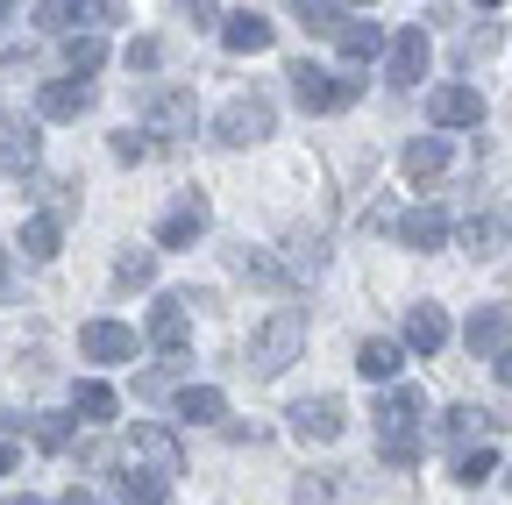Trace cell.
Returning <instances> with one entry per match:
<instances>
[{
  "label": "cell",
  "mask_w": 512,
  "mask_h": 505,
  "mask_svg": "<svg viewBox=\"0 0 512 505\" xmlns=\"http://www.w3.org/2000/svg\"><path fill=\"white\" fill-rule=\"evenodd\" d=\"M221 43H228L235 57H256V50H271V43H278V29L256 15V8H235V15H221Z\"/></svg>",
  "instance_id": "obj_13"
},
{
  "label": "cell",
  "mask_w": 512,
  "mask_h": 505,
  "mask_svg": "<svg viewBox=\"0 0 512 505\" xmlns=\"http://www.w3.org/2000/svg\"><path fill=\"white\" fill-rule=\"evenodd\" d=\"M292 15L313 29V36H342L349 29V15H342V0H292Z\"/></svg>",
  "instance_id": "obj_26"
},
{
  "label": "cell",
  "mask_w": 512,
  "mask_h": 505,
  "mask_svg": "<svg viewBox=\"0 0 512 505\" xmlns=\"http://www.w3.org/2000/svg\"><path fill=\"white\" fill-rule=\"evenodd\" d=\"M72 22H79V0H43L36 8V29H50V36H64Z\"/></svg>",
  "instance_id": "obj_33"
},
{
  "label": "cell",
  "mask_w": 512,
  "mask_h": 505,
  "mask_svg": "<svg viewBox=\"0 0 512 505\" xmlns=\"http://www.w3.org/2000/svg\"><path fill=\"white\" fill-rule=\"evenodd\" d=\"M399 171H406L413 185H427V178H441V171H448V143H441V136H413V143L399 150Z\"/></svg>",
  "instance_id": "obj_17"
},
{
  "label": "cell",
  "mask_w": 512,
  "mask_h": 505,
  "mask_svg": "<svg viewBox=\"0 0 512 505\" xmlns=\"http://www.w3.org/2000/svg\"><path fill=\"white\" fill-rule=\"evenodd\" d=\"M8 278H15V271H8V249H0V299H8Z\"/></svg>",
  "instance_id": "obj_44"
},
{
  "label": "cell",
  "mask_w": 512,
  "mask_h": 505,
  "mask_svg": "<svg viewBox=\"0 0 512 505\" xmlns=\"http://www.w3.org/2000/svg\"><path fill=\"white\" fill-rule=\"evenodd\" d=\"M192 129H200V107H192L185 86H157L150 107H143V136L150 143H185Z\"/></svg>",
  "instance_id": "obj_3"
},
{
  "label": "cell",
  "mask_w": 512,
  "mask_h": 505,
  "mask_svg": "<svg viewBox=\"0 0 512 505\" xmlns=\"http://www.w3.org/2000/svg\"><path fill=\"white\" fill-rule=\"evenodd\" d=\"M114 491H121V505H164V498H171V477H157V470H143V463H128Z\"/></svg>",
  "instance_id": "obj_22"
},
{
  "label": "cell",
  "mask_w": 512,
  "mask_h": 505,
  "mask_svg": "<svg viewBox=\"0 0 512 505\" xmlns=\"http://www.w3.org/2000/svg\"><path fill=\"white\" fill-rule=\"evenodd\" d=\"M491 370H498V385H512V349H505V356H491Z\"/></svg>",
  "instance_id": "obj_43"
},
{
  "label": "cell",
  "mask_w": 512,
  "mask_h": 505,
  "mask_svg": "<svg viewBox=\"0 0 512 505\" xmlns=\"http://www.w3.org/2000/svg\"><path fill=\"white\" fill-rule=\"evenodd\" d=\"M491 43H498V29H470V36H463V57H484Z\"/></svg>",
  "instance_id": "obj_39"
},
{
  "label": "cell",
  "mask_w": 512,
  "mask_h": 505,
  "mask_svg": "<svg viewBox=\"0 0 512 505\" xmlns=\"http://www.w3.org/2000/svg\"><path fill=\"white\" fill-rule=\"evenodd\" d=\"M299 505H328V484H320V477H306V484H299Z\"/></svg>",
  "instance_id": "obj_41"
},
{
  "label": "cell",
  "mask_w": 512,
  "mask_h": 505,
  "mask_svg": "<svg viewBox=\"0 0 512 505\" xmlns=\"http://www.w3.org/2000/svg\"><path fill=\"white\" fill-rule=\"evenodd\" d=\"M8 505H43V498H29V491H15V498H8Z\"/></svg>",
  "instance_id": "obj_46"
},
{
  "label": "cell",
  "mask_w": 512,
  "mask_h": 505,
  "mask_svg": "<svg viewBox=\"0 0 512 505\" xmlns=\"http://www.w3.org/2000/svg\"><path fill=\"white\" fill-rule=\"evenodd\" d=\"M377 434L384 441H406V434H420V420H427V392L420 385H384V399H377Z\"/></svg>",
  "instance_id": "obj_6"
},
{
  "label": "cell",
  "mask_w": 512,
  "mask_h": 505,
  "mask_svg": "<svg viewBox=\"0 0 512 505\" xmlns=\"http://www.w3.org/2000/svg\"><path fill=\"white\" fill-rule=\"evenodd\" d=\"M406 349H420V356H434V349H448V313H441L434 299H420V306H406Z\"/></svg>",
  "instance_id": "obj_15"
},
{
  "label": "cell",
  "mask_w": 512,
  "mask_h": 505,
  "mask_svg": "<svg viewBox=\"0 0 512 505\" xmlns=\"http://www.w3.org/2000/svg\"><path fill=\"white\" fill-rule=\"evenodd\" d=\"M498 427H505V420H491L484 406H456V413H448V434H456V441H470V434H477V441H491Z\"/></svg>",
  "instance_id": "obj_30"
},
{
  "label": "cell",
  "mask_w": 512,
  "mask_h": 505,
  "mask_svg": "<svg viewBox=\"0 0 512 505\" xmlns=\"http://www.w3.org/2000/svg\"><path fill=\"white\" fill-rule=\"evenodd\" d=\"M178 420H192V427H214V420H228V399H221L214 385H185V392H178Z\"/></svg>",
  "instance_id": "obj_24"
},
{
  "label": "cell",
  "mask_w": 512,
  "mask_h": 505,
  "mask_svg": "<svg viewBox=\"0 0 512 505\" xmlns=\"http://www.w3.org/2000/svg\"><path fill=\"white\" fill-rule=\"evenodd\" d=\"M384 72H392V86H420V79H427V29H399V36H392V57H384Z\"/></svg>",
  "instance_id": "obj_14"
},
{
  "label": "cell",
  "mask_w": 512,
  "mask_h": 505,
  "mask_svg": "<svg viewBox=\"0 0 512 505\" xmlns=\"http://www.w3.org/2000/svg\"><path fill=\"white\" fill-rule=\"evenodd\" d=\"M505 484H512V470H505Z\"/></svg>",
  "instance_id": "obj_50"
},
{
  "label": "cell",
  "mask_w": 512,
  "mask_h": 505,
  "mask_svg": "<svg viewBox=\"0 0 512 505\" xmlns=\"http://www.w3.org/2000/svg\"><path fill=\"white\" fill-rule=\"evenodd\" d=\"M128 463H143L157 477H178V434L157 427V420H136V434H128Z\"/></svg>",
  "instance_id": "obj_8"
},
{
  "label": "cell",
  "mask_w": 512,
  "mask_h": 505,
  "mask_svg": "<svg viewBox=\"0 0 512 505\" xmlns=\"http://www.w3.org/2000/svg\"><path fill=\"white\" fill-rule=\"evenodd\" d=\"M121 65H128V72H157V65H164V50H157L150 36H136V43L121 50Z\"/></svg>",
  "instance_id": "obj_35"
},
{
  "label": "cell",
  "mask_w": 512,
  "mask_h": 505,
  "mask_svg": "<svg viewBox=\"0 0 512 505\" xmlns=\"http://www.w3.org/2000/svg\"><path fill=\"white\" fill-rule=\"evenodd\" d=\"M207 235V193H178L157 221V249H192Z\"/></svg>",
  "instance_id": "obj_7"
},
{
  "label": "cell",
  "mask_w": 512,
  "mask_h": 505,
  "mask_svg": "<svg viewBox=\"0 0 512 505\" xmlns=\"http://www.w3.org/2000/svg\"><path fill=\"white\" fill-rule=\"evenodd\" d=\"M114 278H121V285H150V278H157V249H121V257H114Z\"/></svg>",
  "instance_id": "obj_32"
},
{
  "label": "cell",
  "mask_w": 512,
  "mask_h": 505,
  "mask_svg": "<svg viewBox=\"0 0 512 505\" xmlns=\"http://www.w3.org/2000/svg\"><path fill=\"white\" fill-rule=\"evenodd\" d=\"M8 15H15V0H0V22H8Z\"/></svg>",
  "instance_id": "obj_47"
},
{
  "label": "cell",
  "mask_w": 512,
  "mask_h": 505,
  "mask_svg": "<svg viewBox=\"0 0 512 505\" xmlns=\"http://www.w3.org/2000/svg\"><path fill=\"white\" fill-rule=\"evenodd\" d=\"M491 470H498V449H491V441H477V449L456 456V484H491Z\"/></svg>",
  "instance_id": "obj_31"
},
{
  "label": "cell",
  "mask_w": 512,
  "mask_h": 505,
  "mask_svg": "<svg viewBox=\"0 0 512 505\" xmlns=\"http://www.w3.org/2000/svg\"><path fill=\"white\" fill-rule=\"evenodd\" d=\"M178 8H185V22H192V29H214V15H221L214 0H178Z\"/></svg>",
  "instance_id": "obj_38"
},
{
  "label": "cell",
  "mask_w": 512,
  "mask_h": 505,
  "mask_svg": "<svg viewBox=\"0 0 512 505\" xmlns=\"http://www.w3.org/2000/svg\"><path fill=\"white\" fill-rule=\"evenodd\" d=\"M477 8H505V0H477Z\"/></svg>",
  "instance_id": "obj_49"
},
{
  "label": "cell",
  "mask_w": 512,
  "mask_h": 505,
  "mask_svg": "<svg viewBox=\"0 0 512 505\" xmlns=\"http://www.w3.org/2000/svg\"><path fill=\"white\" fill-rule=\"evenodd\" d=\"M79 356H86V363H136V328L86 321V328H79Z\"/></svg>",
  "instance_id": "obj_10"
},
{
  "label": "cell",
  "mask_w": 512,
  "mask_h": 505,
  "mask_svg": "<svg viewBox=\"0 0 512 505\" xmlns=\"http://www.w3.org/2000/svg\"><path fill=\"white\" fill-rule=\"evenodd\" d=\"M299 349H306V313H299V306H278L271 321L249 335L242 363H249L256 377H278V370H292V363H299Z\"/></svg>",
  "instance_id": "obj_1"
},
{
  "label": "cell",
  "mask_w": 512,
  "mask_h": 505,
  "mask_svg": "<svg viewBox=\"0 0 512 505\" xmlns=\"http://www.w3.org/2000/svg\"><path fill=\"white\" fill-rule=\"evenodd\" d=\"M285 79H292V100H299L306 114H342V107H349V100L363 93L356 79H335L328 65H292Z\"/></svg>",
  "instance_id": "obj_4"
},
{
  "label": "cell",
  "mask_w": 512,
  "mask_h": 505,
  "mask_svg": "<svg viewBox=\"0 0 512 505\" xmlns=\"http://www.w3.org/2000/svg\"><path fill=\"white\" fill-rule=\"evenodd\" d=\"M228 271H235V278H249V285H271V292H278V285H292V271L271 257V249H249V242H235V249H228Z\"/></svg>",
  "instance_id": "obj_16"
},
{
  "label": "cell",
  "mask_w": 512,
  "mask_h": 505,
  "mask_svg": "<svg viewBox=\"0 0 512 505\" xmlns=\"http://www.w3.org/2000/svg\"><path fill=\"white\" fill-rule=\"evenodd\" d=\"M342 8H377V0H342Z\"/></svg>",
  "instance_id": "obj_48"
},
{
  "label": "cell",
  "mask_w": 512,
  "mask_h": 505,
  "mask_svg": "<svg viewBox=\"0 0 512 505\" xmlns=\"http://www.w3.org/2000/svg\"><path fill=\"white\" fill-rule=\"evenodd\" d=\"M377 456L392 463V470H420V434H406V441H377Z\"/></svg>",
  "instance_id": "obj_34"
},
{
  "label": "cell",
  "mask_w": 512,
  "mask_h": 505,
  "mask_svg": "<svg viewBox=\"0 0 512 505\" xmlns=\"http://www.w3.org/2000/svg\"><path fill=\"white\" fill-rule=\"evenodd\" d=\"M64 65H72V79H93L107 65V43L100 36H64Z\"/></svg>",
  "instance_id": "obj_27"
},
{
  "label": "cell",
  "mask_w": 512,
  "mask_h": 505,
  "mask_svg": "<svg viewBox=\"0 0 512 505\" xmlns=\"http://www.w3.org/2000/svg\"><path fill=\"white\" fill-rule=\"evenodd\" d=\"M399 363H406V342H384V335H370V342L356 349V370L370 377V385H392V377H399Z\"/></svg>",
  "instance_id": "obj_19"
},
{
  "label": "cell",
  "mask_w": 512,
  "mask_h": 505,
  "mask_svg": "<svg viewBox=\"0 0 512 505\" xmlns=\"http://www.w3.org/2000/svg\"><path fill=\"white\" fill-rule=\"evenodd\" d=\"M114 385H100V377H86V385H72V420H86V427H107L114 420Z\"/></svg>",
  "instance_id": "obj_21"
},
{
  "label": "cell",
  "mask_w": 512,
  "mask_h": 505,
  "mask_svg": "<svg viewBox=\"0 0 512 505\" xmlns=\"http://www.w3.org/2000/svg\"><path fill=\"white\" fill-rule=\"evenodd\" d=\"M463 249L470 257H498L505 249V214H470L463 221Z\"/></svg>",
  "instance_id": "obj_25"
},
{
  "label": "cell",
  "mask_w": 512,
  "mask_h": 505,
  "mask_svg": "<svg viewBox=\"0 0 512 505\" xmlns=\"http://www.w3.org/2000/svg\"><path fill=\"white\" fill-rule=\"evenodd\" d=\"M427 114H434V129H477V121H484V100H477V86H434Z\"/></svg>",
  "instance_id": "obj_12"
},
{
  "label": "cell",
  "mask_w": 512,
  "mask_h": 505,
  "mask_svg": "<svg viewBox=\"0 0 512 505\" xmlns=\"http://www.w3.org/2000/svg\"><path fill=\"white\" fill-rule=\"evenodd\" d=\"M57 505H100V498H93V491H86V484H72V491H64V498H57Z\"/></svg>",
  "instance_id": "obj_42"
},
{
  "label": "cell",
  "mask_w": 512,
  "mask_h": 505,
  "mask_svg": "<svg viewBox=\"0 0 512 505\" xmlns=\"http://www.w3.org/2000/svg\"><path fill=\"white\" fill-rule=\"evenodd\" d=\"M15 470V449H8V441H0V477H8Z\"/></svg>",
  "instance_id": "obj_45"
},
{
  "label": "cell",
  "mask_w": 512,
  "mask_h": 505,
  "mask_svg": "<svg viewBox=\"0 0 512 505\" xmlns=\"http://www.w3.org/2000/svg\"><path fill=\"white\" fill-rule=\"evenodd\" d=\"M79 22H114V0H79Z\"/></svg>",
  "instance_id": "obj_40"
},
{
  "label": "cell",
  "mask_w": 512,
  "mask_h": 505,
  "mask_svg": "<svg viewBox=\"0 0 512 505\" xmlns=\"http://www.w3.org/2000/svg\"><path fill=\"white\" fill-rule=\"evenodd\" d=\"M36 107H43V114H50V121H79V114H86V107H93V86H86V79H50V86H43V100H36Z\"/></svg>",
  "instance_id": "obj_18"
},
{
  "label": "cell",
  "mask_w": 512,
  "mask_h": 505,
  "mask_svg": "<svg viewBox=\"0 0 512 505\" xmlns=\"http://www.w3.org/2000/svg\"><path fill=\"white\" fill-rule=\"evenodd\" d=\"M399 242L427 257V249H441V242H448V214H441V207H413V214L399 221Z\"/></svg>",
  "instance_id": "obj_20"
},
{
  "label": "cell",
  "mask_w": 512,
  "mask_h": 505,
  "mask_svg": "<svg viewBox=\"0 0 512 505\" xmlns=\"http://www.w3.org/2000/svg\"><path fill=\"white\" fill-rule=\"evenodd\" d=\"M57 249H64V221H57V214H29V221H22V257L50 264Z\"/></svg>",
  "instance_id": "obj_23"
},
{
  "label": "cell",
  "mask_w": 512,
  "mask_h": 505,
  "mask_svg": "<svg viewBox=\"0 0 512 505\" xmlns=\"http://www.w3.org/2000/svg\"><path fill=\"white\" fill-rule=\"evenodd\" d=\"M185 306H207V299H192V292H171L150 306V349L157 356H185L192 349V313Z\"/></svg>",
  "instance_id": "obj_5"
},
{
  "label": "cell",
  "mask_w": 512,
  "mask_h": 505,
  "mask_svg": "<svg viewBox=\"0 0 512 505\" xmlns=\"http://www.w3.org/2000/svg\"><path fill=\"white\" fill-rule=\"evenodd\" d=\"M335 43H342V57H349V65H370V57L384 50V29H377V22H349Z\"/></svg>",
  "instance_id": "obj_28"
},
{
  "label": "cell",
  "mask_w": 512,
  "mask_h": 505,
  "mask_svg": "<svg viewBox=\"0 0 512 505\" xmlns=\"http://www.w3.org/2000/svg\"><path fill=\"white\" fill-rule=\"evenodd\" d=\"M150 150H157V143H150V136H136V129H121V136H114V157H121V164H143Z\"/></svg>",
  "instance_id": "obj_37"
},
{
  "label": "cell",
  "mask_w": 512,
  "mask_h": 505,
  "mask_svg": "<svg viewBox=\"0 0 512 505\" xmlns=\"http://www.w3.org/2000/svg\"><path fill=\"white\" fill-rule=\"evenodd\" d=\"M36 441H43V449H64V441H72V420H64V413H36Z\"/></svg>",
  "instance_id": "obj_36"
},
{
  "label": "cell",
  "mask_w": 512,
  "mask_h": 505,
  "mask_svg": "<svg viewBox=\"0 0 512 505\" xmlns=\"http://www.w3.org/2000/svg\"><path fill=\"white\" fill-rule=\"evenodd\" d=\"M271 129H278V114H271V100H264V93H235V100L214 114V143H228V150L264 143Z\"/></svg>",
  "instance_id": "obj_2"
},
{
  "label": "cell",
  "mask_w": 512,
  "mask_h": 505,
  "mask_svg": "<svg viewBox=\"0 0 512 505\" xmlns=\"http://www.w3.org/2000/svg\"><path fill=\"white\" fill-rule=\"evenodd\" d=\"M36 164V129H0V171H29Z\"/></svg>",
  "instance_id": "obj_29"
},
{
  "label": "cell",
  "mask_w": 512,
  "mask_h": 505,
  "mask_svg": "<svg viewBox=\"0 0 512 505\" xmlns=\"http://www.w3.org/2000/svg\"><path fill=\"white\" fill-rule=\"evenodd\" d=\"M342 427H349V413H342L335 392H320V399H299V406H292V434H299V441H342Z\"/></svg>",
  "instance_id": "obj_9"
},
{
  "label": "cell",
  "mask_w": 512,
  "mask_h": 505,
  "mask_svg": "<svg viewBox=\"0 0 512 505\" xmlns=\"http://www.w3.org/2000/svg\"><path fill=\"white\" fill-rule=\"evenodd\" d=\"M505 335H512V313H505V306H477L470 321H463V349H470V356H505V349H512Z\"/></svg>",
  "instance_id": "obj_11"
}]
</instances>
